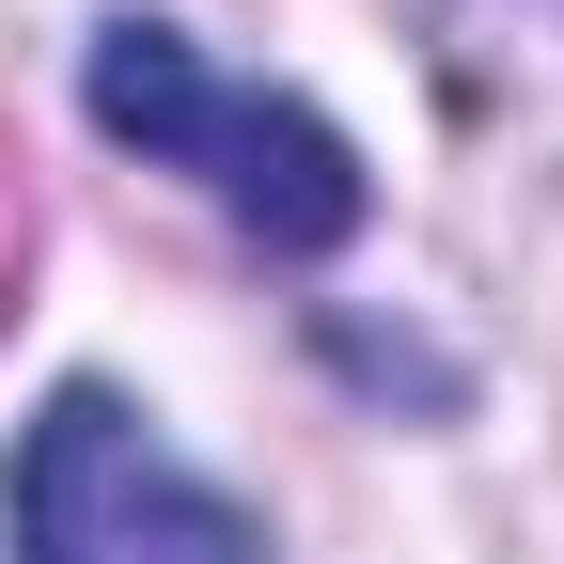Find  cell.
<instances>
[{"label": "cell", "mask_w": 564, "mask_h": 564, "mask_svg": "<svg viewBox=\"0 0 564 564\" xmlns=\"http://www.w3.org/2000/svg\"><path fill=\"white\" fill-rule=\"evenodd\" d=\"M17 267H32V173H17V141H0V314H17Z\"/></svg>", "instance_id": "cell-3"}, {"label": "cell", "mask_w": 564, "mask_h": 564, "mask_svg": "<svg viewBox=\"0 0 564 564\" xmlns=\"http://www.w3.org/2000/svg\"><path fill=\"white\" fill-rule=\"evenodd\" d=\"M95 126L141 141L158 173H188V188L220 204L236 236H267V251L361 236V158H345L299 95L220 79V63H204L188 32H158V17H110V32H95Z\"/></svg>", "instance_id": "cell-1"}, {"label": "cell", "mask_w": 564, "mask_h": 564, "mask_svg": "<svg viewBox=\"0 0 564 564\" xmlns=\"http://www.w3.org/2000/svg\"><path fill=\"white\" fill-rule=\"evenodd\" d=\"M17 564H267V549L204 470L158 455L141 408L63 392L17 440Z\"/></svg>", "instance_id": "cell-2"}]
</instances>
